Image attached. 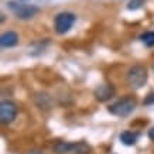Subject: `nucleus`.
<instances>
[{
	"label": "nucleus",
	"mask_w": 154,
	"mask_h": 154,
	"mask_svg": "<svg viewBox=\"0 0 154 154\" xmlns=\"http://www.w3.org/2000/svg\"><path fill=\"white\" fill-rule=\"evenodd\" d=\"M149 79V72L144 65H133L126 74V82L131 89H141Z\"/></svg>",
	"instance_id": "f257e3e1"
},
{
	"label": "nucleus",
	"mask_w": 154,
	"mask_h": 154,
	"mask_svg": "<svg viewBox=\"0 0 154 154\" xmlns=\"http://www.w3.org/2000/svg\"><path fill=\"white\" fill-rule=\"evenodd\" d=\"M137 106V100H136L134 96H131V95H127L125 98L119 99L117 102H115L113 105L109 106V112L115 115L117 117H126L129 116L130 113H133V110L136 109Z\"/></svg>",
	"instance_id": "f03ea898"
},
{
	"label": "nucleus",
	"mask_w": 154,
	"mask_h": 154,
	"mask_svg": "<svg viewBox=\"0 0 154 154\" xmlns=\"http://www.w3.org/2000/svg\"><path fill=\"white\" fill-rule=\"evenodd\" d=\"M7 7L11 10V13L19 20H30V19H33V17H35L38 14V11H40V9H38L37 6L20 3L17 0L7 2Z\"/></svg>",
	"instance_id": "7ed1b4c3"
},
{
	"label": "nucleus",
	"mask_w": 154,
	"mask_h": 154,
	"mask_svg": "<svg viewBox=\"0 0 154 154\" xmlns=\"http://www.w3.org/2000/svg\"><path fill=\"white\" fill-rule=\"evenodd\" d=\"M76 21V16L71 11H61L54 19V28L58 34L68 33Z\"/></svg>",
	"instance_id": "20e7f679"
},
{
	"label": "nucleus",
	"mask_w": 154,
	"mask_h": 154,
	"mask_svg": "<svg viewBox=\"0 0 154 154\" xmlns=\"http://www.w3.org/2000/svg\"><path fill=\"white\" fill-rule=\"evenodd\" d=\"M19 107L11 100H3L0 103V122L2 125H10L17 117Z\"/></svg>",
	"instance_id": "39448f33"
},
{
	"label": "nucleus",
	"mask_w": 154,
	"mask_h": 154,
	"mask_svg": "<svg viewBox=\"0 0 154 154\" xmlns=\"http://www.w3.org/2000/svg\"><path fill=\"white\" fill-rule=\"evenodd\" d=\"M115 94H116V89H115V86H113L112 84H109V82L100 84L94 92L95 99L99 100V102H107V100H110V99L115 96Z\"/></svg>",
	"instance_id": "423d86ee"
},
{
	"label": "nucleus",
	"mask_w": 154,
	"mask_h": 154,
	"mask_svg": "<svg viewBox=\"0 0 154 154\" xmlns=\"http://www.w3.org/2000/svg\"><path fill=\"white\" fill-rule=\"evenodd\" d=\"M17 42H19V34L16 31H6L0 37L2 48H11L14 45H17Z\"/></svg>",
	"instance_id": "0eeeda50"
},
{
	"label": "nucleus",
	"mask_w": 154,
	"mask_h": 154,
	"mask_svg": "<svg viewBox=\"0 0 154 154\" xmlns=\"http://www.w3.org/2000/svg\"><path fill=\"white\" fill-rule=\"evenodd\" d=\"M34 102L40 109H44V110H48L52 107V98L48 94H44V92H40L34 96Z\"/></svg>",
	"instance_id": "6e6552de"
},
{
	"label": "nucleus",
	"mask_w": 154,
	"mask_h": 154,
	"mask_svg": "<svg viewBox=\"0 0 154 154\" xmlns=\"http://www.w3.org/2000/svg\"><path fill=\"white\" fill-rule=\"evenodd\" d=\"M92 149L88 143L85 141H78V143H72V150L71 154H91Z\"/></svg>",
	"instance_id": "1a4fd4ad"
},
{
	"label": "nucleus",
	"mask_w": 154,
	"mask_h": 154,
	"mask_svg": "<svg viewBox=\"0 0 154 154\" xmlns=\"http://www.w3.org/2000/svg\"><path fill=\"white\" fill-rule=\"evenodd\" d=\"M54 153L55 154H69L71 150H72V143H68V141H57L54 147Z\"/></svg>",
	"instance_id": "9d476101"
},
{
	"label": "nucleus",
	"mask_w": 154,
	"mask_h": 154,
	"mask_svg": "<svg viewBox=\"0 0 154 154\" xmlns=\"http://www.w3.org/2000/svg\"><path fill=\"white\" fill-rule=\"evenodd\" d=\"M120 141L126 146H134L136 141H137V134H134L133 131H129V130L123 131L120 134Z\"/></svg>",
	"instance_id": "9b49d317"
},
{
	"label": "nucleus",
	"mask_w": 154,
	"mask_h": 154,
	"mask_svg": "<svg viewBox=\"0 0 154 154\" xmlns=\"http://www.w3.org/2000/svg\"><path fill=\"white\" fill-rule=\"evenodd\" d=\"M141 42L147 45V47H153L154 45V31H147V33L140 35Z\"/></svg>",
	"instance_id": "f8f14e48"
},
{
	"label": "nucleus",
	"mask_w": 154,
	"mask_h": 154,
	"mask_svg": "<svg viewBox=\"0 0 154 154\" xmlns=\"http://www.w3.org/2000/svg\"><path fill=\"white\" fill-rule=\"evenodd\" d=\"M144 2H146V0H130V2L127 3V9H129V10L140 9L141 6H144Z\"/></svg>",
	"instance_id": "ddd939ff"
},
{
	"label": "nucleus",
	"mask_w": 154,
	"mask_h": 154,
	"mask_svg": "<svg viewBox=\"0 0 154 154\" xmlns=\"http://www.w3.org/2000/svg\"><path fill=\"white\" fill-rule=\"evenodd\" d=\"M144 105H154V94H149L144 99Z\"/></svg>",
	"instance_id": "4468645a"
},
{
	"label": "nucleus",
	"mask_w": 154,
	"mask_h": 154,
	"mask_svg": "<svg viewBox=\"0 0 154 154\" xmlns=\"http://www.w3.org/2000/svg\"><path fill=\"white\" fill-rule=\"evenodd\" d=\"M149 137H150V140L154 141V127H151L149 130Z\"/></svg>",
	"instance_id": "2eb2a0df"
},
{
	"label": "nucleus",
	"mask_w": 154,
	"mask_h": 154,
	"mask_svg": "<svg viewBox=\"0 0 154 154\" xmlns=\"http://www.w3.org/2000/svg\"><path fill=\"white\" fill-rule=\"evenodd\" d=\"M28 154H44L42 151H40V150H31Z\"/></svg>",
	"instance_id": "dca6fc26"
},
{
	"label": "nucleus",
	"mask_w": 154,
	"mask_h": 154,
	"mask_svg": "<svg viewBox=\"0 0 154 154\" xmlns=\"http://www.w3.org/2000/svg\"><path fill=\"white\" fill-rule=\"evenodd\" d=\"M23 2H26V0H23Z\"/></svg>",
	"instance_id": "f3484780"
},
{
	"label": "nucleus",
	"mask_w": 154,
	"mask_h": 154,
	"mask_svg": "<svg viewBox=\"0 0 154 154\" xmlns=\"http://www.w3.org/2000/svg\"><path fill=\"white\" fill-rule=\"evenodd\" d=\"M153 69H154V66H153Z\"/></svg>",
	"instance_id": "a211bd4d"
}]
</instances>
